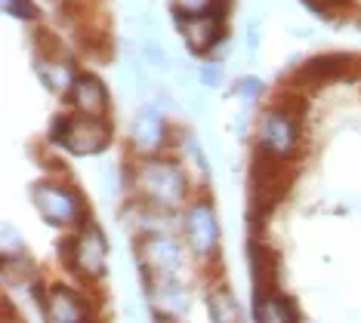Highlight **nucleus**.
Returning <instances> with one entry per match:
<instances>
[{
  "label": "nucleus",
  "instance_id": "9b49d317",
  "mask_svg": "<svg viewBox=\"0 0 361 323\" xmlns=\"http://www.w3.org/2000/svg\"><path fill=\"white\" fill-rule=\"evenodd\" d=\"M247 262H250V274L257 280V293H269V289H275V277H278V259L272 250H266L262 243H253L247 246Z\"/></svg>",
  "mask_w": 361,
  "mask_h": 323
},
{
  "label": "nucleus",
  "instance_id": "a211bd4d",
  "mask_svg": "<svg viewBox=\"0 0 361 323\" xmlns=\"http://www.w3.org/2000/svg\"><path fill=\"white\" fill-rule=\"evenodd\" d=\"M201 80L207 87H219V80H223V68H219V65H207L204 74H201Z\"/></svg>",
  "mask_w": 361,
  "mask_h": 323
},
{
  "label": "nucleus",
  "instance_id": "0eeeda50",
  "mask_svg": "<svg viewBox=\"0 0 361 323\" xmlns=\"http://www.w3.org/2000/svg\"><path fill=\"white\" fill-rule=\"evenodd\" d=\"M71 105L78 114H90V118H105L109 114V89L96 74H80L71 80Z\"/></svg>",
  "mask_w": 361,
  "mask_h": 323
},
{
  "label": "nucleus",
  "instance_id": "f8f14e48",
  "mask_svg": "<svg viewBox=\"0 0 361 323\" xmlns=\"http://www.w3.org/2000/svg\"><path fill=\"white\" fill-rule=\"evenodd\" d=\"M257 320H300L297 308H293L290 299H284V296H278L275 289H269V293H257Z\"/></svg>",
  "mask_w": 361,
  "mask_h": 323
},
{
  "label": "nucleus",
  "instance_id": "2eb2a0df",
  "mask_svg": "<svg viewBox=\"0 0 361 323\" xmlns=\"http://www.w3.org/2000/svg\"><path fill=\"white\" fill-rule=\"evenodd\" d=\"M6 13L16 15V19H37V6L31 4V0H6Z\"/></svg>",
  "mask_w": 361,
  "mask_h": 323
},
{
  "label": "nucleus",
  "instance_id": "39448f33",
  "mask_svg": "<svg viewBox=\"0 0 361 323\" xmlns=\"http://www.w3.org/2000/svg\"><path fill=\"white\" fill-rule=\"evenodd\" d=\"M111 142V127L105 123V118H90V114H80V118H71V129L65 136V148L78 157H90L105 151Z\"/></svg>",
  "mask_w": 361,
  "mask_h": 323
},
{
  "label": "nucleus",
  "instance_id": "1a4fd4ad",
  "mask_svg": "<svg viewBox=\"0 0 361 323\" xmlns=\"http://www.w3.org/2000/svg\"><path fill=\"white\" fill-rule=\"evenodd\" d=\"M179 22H185V31H188V49L195 56H207L216 40H223V19H210V15H201V13H192V15H176Z\"/></svg>",
  "mask_w": 361,
  "mask_h": 323
},
{
  "label": "nucleus",
  "instance_id": "f03ea898",
  "mask_svg": "<svg viewBox=\"0 0 361 323\" xmlns=\"http://www.w3.org/2000/svg\"><path fill=\"white\" fill-rule=\"evenodd\" d=\"M31 197H35L40 215L56 228H71V225H78V222L87 219L84 197H80L75 188H62V185H50V182H40V185H35Z\"/></svg>",
  "mask_w": 361,
  "mask_h": 323
},
{
  "label": "nucleus",
  "instance_id": "423d86ee",
  "mask_svg": "<svg viewBox=\"0 0 361 323\" xmlns=\"http://www.w3.org/2000/svg\"><path fill=\"white\" fill-rule=\"evenodd\" d=\"M185 237L195 255L207 259L219 243V222L213 215L210 203H192L185 213Z\"/></svg>",
  "mask_w": 361,
  "mask_h": 323
},
{
  "label": "nucleus",
  "instance_id": "20e7f679",
  "mask_svg": "<svg viewBox=\"0 0 361 323\" xmlns=\"http://www.w3.org/2000/svg\"><path fill=\"white\" fill-rule=\"evenodd\" d=\"M259 142L266 151L290 160V154L300 145V120L290 118V111L284 108H269L259 123Z\"/></svg>",
  "mask_w": 361,
  "mask_h": 323
},
{
  "label": "nucleus",
  "instance_id": "ddd939ff",
  "mask_svg": "<svg viewBox=\"0 0 361 323\" xmlns=\"http://www.w3.org/2000/svg\"><path fill=\"white\" fill-rule=\"evenodd\" d=\"M346 56H322V59H312L306 68L300 71V77H306L312 80V84H327V80H334V77H340L343 68H346Z\"/></svg>",
  "mask_w": 361,
  "mask_h": 323
},
{
  "label": "nucleus",
  "instance_id": "f257e3e1",
  "mask_svg": "<svg viewBox=\"0 0 361 323\" xmlns=\"http://www.w3.org/2000/svg\"><path fill=\"white\" fill-rule=\"evenodd\" d=\"M136 188L152 206L173 210L176 203L185 201L188 182H185V172H183V167H179L176 160H167V157L152 154V157H145V160L139 163Z\"/></svg>",
  "mask_w": 361,
  "mask_h": 323
},
{
  "label": "nucleus",
  "instance_id": "6e6552de",
  "mask_svg": "<svg viewBox=\"0 0 361 323\" xmlns=\"http://www.w3.org/2000/svg\"><path fill=\"white\" fill-rule=\"evenodd\" d=\"M164 145H167V123H164V118L154 108H142L133 123V148L139 154L152 157V154H158Z\"/></svg>",
  "mask_w": 361,
  "mask_h": 323
},
{
  "label": "nucleus",
  "instance_id": "dca6fc26",
  "mask_svg": "<svg viewBox=\"0 0 361 323\" xmlns=\"http://www.w3.org/2000/svg\"><path fill=\"white\" fill-rule=\"evenodd\" d=\"M259 89H262V84L257 77H244V80H238L235 93H238V99H244V102H253V99L259 96Z\"/></svg>",
  "mask_w": 361,
  "mask_h": 323
},
{
  "label": "nucleus",
  "instance_id": "6ab92c4d",
  "mask_svg": "<svg viewBox=\"0 0 361 323\" xmlns=\"http://www.w3.org/2000/svg\"><path fill=\"white\" fill-rule=\"evenodd\" d=\"M257 40H259V31H257V22L250 25V31H247V46L250 49H257Z\"/></svg>",
  "mask_w": 361,
  "mask_h": 323
},
{
  "label": "nucleus",
  "instance_id": "f3484780",
  "mask_svg": "<svg viewBox=\"0 0 361 323\" xmlns=\"http://www.w3.org/2000/svg\"><path fill=\"white\" fill-rule=\"evenodd\" d=\"M68 129H71V118H68V114H59V118L53 120L50 139H53V142H65V136H68Z\"/></svg>",
  "mask_w": 361,
  "mask_h": 323
},
{
  "label": "nucleus",
  "instance_id": "9d476101",
  "mask_svg": "<svg viewBox=\"0 0 361 323\" xmlns=\"http://www.w3.org/2000/svg\"><path fill=\"white\" fill-rule=\"evenodd\" d=\"M44 311H47V317L50 320H59V323H78V320L90 317L87 302L68 286H53L50 296H47Z\"/></svg>",
  "mask_w": 361,
  "mask_h": 323
},
{
  "label": "nucleus",
  "instance_id": "7ed1b4c3",
  "mask_svg": "<svg viewBox=\"0 0 361 323\" xmlns=\"http://www.w3.org/2000/svg\"><path fill=\"white\" fill-rule=\"evenodd\" d=\"M65 250V262L71 265L78 277H102L105 274V255H109V246H105V237L96 225H87L80 234H75L68 243H62Z\"/></svg>",
  "mask_w": 361,
  "mask_h": 323
},
{
  "label": "nucleus",
  "instance_id": "4468645a",
  "mask_svg": "<svg viewBox=\"0 0 361 323\" xmlns=\"http://www.w3.org/2000/svg\"><path fill=\"white\" fill-rule=\"evenodd\" d=\"M210 317L219 320V323H235L241 320V308L235 305V296L228 289H216L210 296Z\"/></svg>",
  "mask_w": 361,
  "mask_h": 323
}]
</instances>
